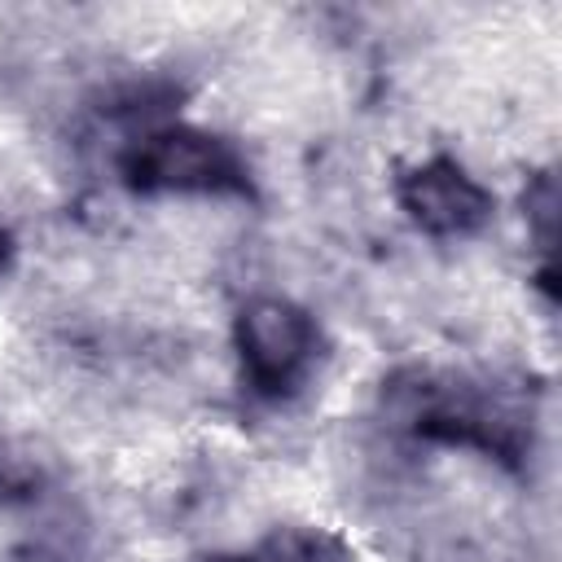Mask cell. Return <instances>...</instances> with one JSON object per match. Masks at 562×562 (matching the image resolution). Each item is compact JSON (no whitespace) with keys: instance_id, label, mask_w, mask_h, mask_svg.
Instances as JSON below:
<instances>
[{"instance_id":"52a82bcc","label":"cell","mask_w":562,"mask_h":562,"mask_svg":"<svg viewBox=\"0 0 562 562\" xmlns=\"http://www.w3.org/2000/svg\"><path fill=\"white\" fill-rule=\"evenodd\" d=\"M206 562H246V558H206Z\"/></svg>"},{"instance_id":"7a4b0ae2","label":"cell","mask_w":562,"mask_h":562,"mask_svg":"<svg viewBox=\"0 0 562 562\" xmlns=\"http://www.w3.org/2000/svg\"><path fill=\"white\" fill-rule=\"evenodd\" d=\"M408 422L430 439L487 448L496 457H518L527 448V413L501 386L422 382L408 391Z\"/></svg>"},{"instance_id":"6da1fadb","label":"cell","mask_w":562,"mask_h":562,"mask_svg":"<svg viewBox=\"0 0 562 562\" xmlns=\"http://www.w3.org/2000/svg\"><path fill=\"white\" fill-rule=\"evenodd\" d=\"M123 171L136 189H154V193H241L246 189V162L233 149V140L202 127H184V123L145 132L127 149Z\"/></svg>"},{"instance_id":"8992f818","label":"cell","mask_w":562,"mask_h":562,"mask_svg":"<svg viewBox=\"0 0 562 562\" xmlns=\"http://www.w3.org/2000/svg\"><path fill=\"white\" fill-rule=\"evenodd\" d=\"M4 255H9V237H4V228H0V263H4Z\"/></svg>"},{"instance_id":"3957f363","label":"cell","mask_w":562,"mask_h":562,"mask_svg":"<svg viewBox=\"0 0 562 562\" xmlns=\"http://www.w3.org/2000/svg\"><path fill=\"white\" fill-rule=\"evenodd\" d=\"M237 351L250 382L281 395L307 373L316 356V325L299 303L281 294H259L237 316Z\"/></svg>"},{"instance_id":"5b68a950","label":"cell","mask_w":562,"mask_h":562,"mask_svg":"<svg viewBox=\"0 0 562 562\" xmlns=\"http://www.w3.org/2000/svg\"><path fill=\"white\" fill-rule=\"evenodd\" d=\"M250 562H351V553L321 527H281L259 544Z\"/></svg>"},{"instance_id":"277c9868","label":"cell","mask_w":562,"mask_h":562,"mask_svg":"<svg viewBox=\"0 0 562 562\" xmlns=\"http://www.w3.org/2000/svg\"><path fill=\"white\" fill-rule=\"evenodd\" d=\"M400 206L439 237L474 233L492 215V193L452 158H426L400 176Z\"/></svg>"}]
</instances>
